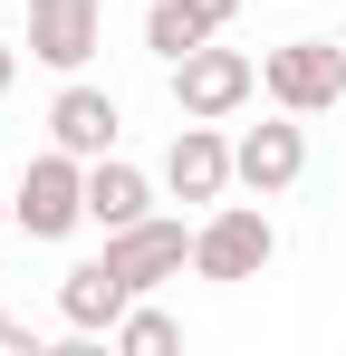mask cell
Returning <instances> with one entry per match:
<instances>
[{
    "label": "cell",
    "mask_w": 346,
    "mask_h": 356,
    "mask_svg": "<svg viewBox=\"0 0 346 356\" xmlns=\"http://www.w3.org/2000/svg\"><path fill=\"white\" fill-rule=\"evenodd\" d=\"M231 19H240V0H154L145 10V49L173 67V58H192L202 39H222Z\"/></svg>",
    "instance_id": "obj_10"
},
{
    "label": "cell",
    "mask_w": 346,
    "mask_h": 356,
    "mask_svg": "<svg viewBox=\"0 0 346 356\" xmlns=\"http://www.w3.org/2000/svg\"><path fill=\"white\" fill-rule=\"evenodd\" d=\"M0 356H29V337L10 327V308H0Z\"/></svg>",
    "instance_id": "obj_15"
},
{
    "label": "cell",
    "mask_w": 346,
    "mask_h": 356,
    "mask_svg": "<svg viewBox=\"0 0 346 356\" xmlns=\"http://www.w3.org/2000/svg\"><path fill=\"white\" fill-rule=\"evenodd\" d=\"M250 97H260V58H250V49H212V39H202L192 58H173V106H183V116L222 125V116H240Z\"/></svg>",
    "instance_id": "obj_4"
},
{
    "label": "cell",
    "mask_w": 346,
    "mask_h": 356,
    "mask_svg": "<svg viewBox=\"0 0 346 356\" xmlns=\"http://www.w3.org/2000/svg\"><path fill=\"white\" fill-rule=\"evenodd\" d=\"M106 49V0H29V58L77 77V67Z\"/></svg>",
    "instance_id": "obj_8"
},
{
    "label": "cell",
    "mask_w": 346,
    "mask_h": 356,
    "mask_svg": "<svg viewBox=\"0 0 346 356\" xmlns=\"http://www.w3.org/2000/svg\"><path fill=\"white\" fill-rule=\"evenodd\" d=\"M125 308H135V289L115 280L106 260H77V270L58 280V318H67L77 337H115V318H125Z\"/></svg>",
    "instance_id": "obj_11"
},
{
    "label": "cell",
    "mask_w": 346,
    "mask_h": 356,
    "mask_svg": "<svg viewBox=\"0 0 346 356\" xmlns=\"http://www.w3.org/2000/svg\"><path fill=\"white\" fill-rule=\"evenodd\" d=\"M0 222H10V193H0Z\"/></svg>",
    "instance_id": "obj_16"
},
{
    "label": "cell",
    "mask_w": 346,
    "mask_h": 356,
    "mask_svg": "<svg viewBox=\"0 0 346 356\" xmlns=\"http://www.w3.org/2000/svg\"><path fill=\"white\" fill-rule=\"evenodd\" d=\"M260 97L288 106V116H337L346 106V49L337 39H288L260 58Z\"/></svg>",
    "instance_id": "obj_3"
},
{
    "label": "cell",
    "mask_w": 346,
    "mask_h": 356,
    "mask_svg": "<svg viewBox=\"0 0 346 356\" xmlns=\"http://www.w3.org/2000/svg\"><path fill=\"white\" fill-rule=\"evenodd\" d=\"M97 260H106L135 298H154L164 280H183V270H192V232H183V222H164V212H145V222L106 232V250H97Z\"/></svg>",
    "instance_id": "obj_6"
},
{
    "label": "cell",
    "mask_w": 346,
    "mask_h": 356,
    "mask_svg": "<svg viewBox=\"0 0 346 356\" xmlns=\"http://www.w3.org/2000/svg\"><path fill=\"white\" fill-rule=\"evenodd\" d=\"M231 164H240V193L279 202L288 183L308 174V116H288V106H270L260 125H240V135H231Z\"/></svg>",
    "instance_id": "obj_5"
},
{
    "label": "cell",
    "mask_w": 346,
    "mask_h": 356,
    "mask_svg": "<svg viewBox=\"0 0 346 356\" xmlns=\"http://www.w3.org/2000/svg\"><path fill=\"white\" fill-rule=\"evenodd\" d=\"M10 222H19L29 241H67L77 222H87V154H67V145L29 154V174H19V193H10Z\"/></svg>",
    "instance_id": "obj_2"
},
{
    "label": "cell",
    "mask_w": 346,
    "mask_h": 356,
    "mask_svg": "<svg viewBox=\"0 0 346 356\" xmlns=\"http://www.w3.org/2000/svg\"><path fill=\"white\" fill-rule=\"evenodd\" d=\"M231 183H240V164H231V135L212 116H183L164 145V193L173 202H222Z\"/></svg>",
    "instance_id": "obj_7"
},
{
    "label": "cell",
    "mask_w": 346,
    "mask_h": 356,
    "mask_svg": "<svg viewBox=\"0 0 346 356\" xmlns=\"http://www.w3.org/2000/svg\"><path fill=\"white\" fill-rule=\"evenodd\" d=\"M115 135H125V106H115L106 87H87V77H67L49 97V145H67V154H115Z\"/></svg>",
    "instance_id": "obj_9"
},
{
    "label": "cell",
    "mask_w": 346,
    "mask_h": 356,
    "mask_svg": "<svg viewBox=\"0 0 346 356\" xmlns=\"http://www.w3.org/2000/svg\"><path fill=\"white\" fill-rule=\"evenodd\" d=\"M115 347H125V356H173V347H183V327H173L154 298H135V308L115 318Z\"/></svg>",
    "instance_id": "obj_13"
},
{
    "label": "cell",
    "mask_w": 346,
    "mask_h": 356,
    "mask_svg": "<svg viewBox=\"0 0 346 356\" xmlns=\"http://www.w3.org/2000/svg\"><path fill=\"white\" fill-rule=\"evenodd\" d=\"M270 260H279V222L260 212V193H250V202H212V212L192 222V280L240 289V280H260Z\"/></svg>",
    "instance_id": "obj_1"
},
{
    "label": "cell",
    "mask_w": 346,
    "mask_h": 356,
    "mask_svg": "<svg viewBox=\"0 0 346 356\" xmlns=\"http://www.w3.org/2000/svg\"><path fill=\"white\" fill-rule=\"evenodd\" d=\"M145 212H154V183L135 174L125 154H97V164H87V222H97V232H125V222H145Z\"/></svg>",
    "instance_id": "obj_12"
},
{
    "label": "cell",
    "mask_w": 346,
    "mask_h": 356,
    "mask_svg": "<svg viewBox=\"0 0 346 356\" xmlns=\"http://www.w3.org/2000/svg\"><path fill=\"white\" fill-rule=\"evenodd\" d=\"M10 87H19V49L0 39V97H10Z\"/></svg>",
    "instance_id": "obj_14"
}]
</instances>
